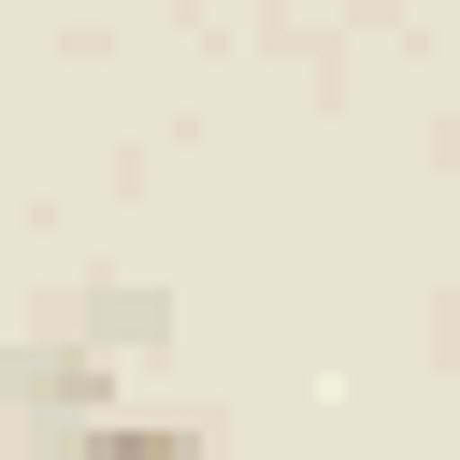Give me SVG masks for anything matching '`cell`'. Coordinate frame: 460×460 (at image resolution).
<instances>
[{
	"instance_id": "cell-1",
	"label": "cell",
	"mask_w": 460,
	"mask_h": 460,
	"mask_svg": "<svg viewBox=\"0 0 460 460\" xmlns=\"http://www.w3.org/2000/svg\"><path fill=\"white\" fill-rule=\"evenodd\" d=\"M72 460H216V446L172 417H101V431H72Z\"/></svg>"
}]
</instances>
